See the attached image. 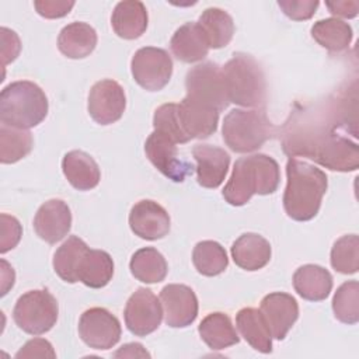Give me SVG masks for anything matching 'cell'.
Listing matches in <instances>:
<instances>
[{
    "instance_id": "13",
    "label": "cell",
    "mask_w": 359,
    "mask_h": 359,
    "mask_svg": "<svg viewBox=\"0 0 359 359\" xmlns=\"http://www.w3.org/2000/svg\"><path fill=\"white\" fill-rule=\"evenodd\" d=\"M88 114L100 125H111L119 121L126 108V97L122 86L111 79L97 81L88 94Z\"/></svg>"
},
{
    "instance_id": "36",
    "label": "cell",
    "mask_w": 359,
    "mask_h": 359,
    "mask_svg": "<svg viewBox=\"0 0 359 359\" xmlns=\"http://www.w3.org/2000/svg\"><path fill=\"white\" fill-rule=\"evenodd\" d=\"M331 265L335 271L352 275L359 269V238L356 234H346L338 238L331 250Z\"/></svg>"
},
{
    "instance_id": "5",
    "label": "cell",
    "mask_w": 359,
    "mask_h": 359,
    "mask_svg": "<svg viewBox=\"0 0 359 359\" xmlns=\"http://www.w3.org/2000/svg\"><path fill=\"white\" fill-rule=\"evenodd\" d=\"M48 98L43 90L28 80L10 83L0 94V121L4 125L29 129L48 115Z\"/></svg>"
},
{
    "instance_id": "22",
    "label": "cell",
    "mask_w": 359,
    "mask_h": 359,
    "mask_svg": "<svg viewBox=\"0 0 359 359\" xmlns=\"http://www.w3.org/2000/svg\"><path fill=\"white\" fill-rule=\"evenodd\" d=\"M62 170L69 184L79 191L95 188L101 180V171L95 160L81 150H72L62 160Z\"/></svg>"
},
{
    "instance_id": "35",
    "label": "cell",
    "mask_w": 359,
    "mask_h": 359,
    "mask_svg": "<svg viewBox=\"0 0 359 359\" xmlns=\"http://www.w3.org/2000/svg\"><path fill=\"white\" fill-rule=\"evenodd\" d=\"M332 311L338 321L356 324L359 321V283L356 280L344 282L332 297Z\"/></svg>"
},
{
    "instance_id": "23",
    "label": "cell",
    "mask_w": 359,
    "mask_h": 359,
    "mask_svg": "<svg viewBox=\"0 0 359 359\" xmlns=\"http://www.w3.org/2000/svg\"><path fill=\"white\" fill-rule=\"evenodd\" d=\"M114 32L123 39H136L142 36L147 28V10L142 1L126 0L119 1L111 17Z\"/></svg>"
},
{
    "instance_id": "6",
    "label": "cell",
    "mask_w": 359,
    "mask_h": 359,
    "mask_svg": "<svg viewBox=\"0 0 359 359\" xmlns=\"http://www.w3.org/2000/svg\"><path fill=\"white\" fill-rule=\"evenodd\" d=\"M276 126L264 109H231L223 119L222 136L236 153L255 151L276 135Z\"/></svg>"
},
{
    "instance_id": "38",
    "label": "cell",
    "mask_w": 359,
    "mask_h": 359,
    "mask_svg": "<svg viewBox=\"0 0 359 359\" xmlns=\"http://www.w3.org/2000/svg\"><path fill=\"white\" fill-rule=\"evenodd\" d=\"M0 220V252L4 254L13 250L20 243L22 236V227L14 216H10L7 213H1Z\"/></svg>"
},
{
    "instance_id": "41",
    "label": "cell",
    "mask_w": 359,
    "mask_h": 359,
    "mask_svg": "<svg viewBox=\"0 0 359 359\" xmlns=\"http://www.w3.org/2000/svg\"><path fill=\"white\" fill-rule=\"evenodd\" d=\"M56 353L49 341L43 338L29 339L17 353L15 358H55Z\"/></svg>"
},
{
    "instance_id": "10",
    "label": "cell",
    "mask_w": 359,
    "mask_h": 359,
    "mask_svg": "<svg viewBox=\"0 0 359 359\" xmlns=\"http://www.w3.org/2000/svg\"><path fill=\"white\" fill-rule=\"evenodd\" d=\"M122 328L119 320L107 309L93 307L86 310L79 321L81 341L93 348L107 351L118 344Z\"/></svg>"
},
{
    "instance_id": "11",
    "label": "cell",
    "mask_w": 359,
    "mask_h": 359,
    "mask_svg": "<svg viewBox=\"0 0 359 359\" xmlns=\"http://www.w3.org/2000/svg\"><path fill=\"white\" fill-rule=\"evenodd\" d=\"M125 324L136 337H146L154 332L163 318L161 302L146 287H139L126 302Z\"/></svg>"
},
{
    "instance_id": "18",
    "label": "cell",
    "mask_w": 359,
    "mask_h": 359,
    "mask_svg": "<svg viewBox=\"0 0 359 359\" xmlns=\"http://www.w3.org/2000/svg\"><path fill=\"white\" fill-rule=\"evenodd\" d=\"M192 156L196 161V180L203 188L215 189L226 178L230 156L223 149L213 144H195Z\"/></svg>"
},
{
    "instance_id": "44",
    "label": "cell",
    "mask_w": 359,
    "mask_h": 359,
    "mask_svg": "<svg viewBox=\"0 0 359 359\" xmlns=\"http://www.w3.org/2000/svg\"><path fill=\"white\" fill-rule=\"evenodd\" d=\"M115 358H150V353L143 348L142 344L132 342L122 345L115 353Z\"/></svg>"
},
{
    "instance_id": "2",
    "label": "cell",
    "mask_w": 359,
    "mask_h": 359,
    "mask_svg": "<svg viewBox=\"0 0 359 359\" xmlns=\"http://www.w3.org/2000/svg\"><path fill=\"white\" fill-rule=\"evenodd\" d=\"M286 178L283 192L286 215L297 222L316 217L328 187L325 172L313 164L290 157L286 163Z\"/></svg>"
},
{
    "instance_id": "40",
    "label": "cell",
    "mask_w": 359,
    "mask_h": 359,
    "mask_svg": "<svg viewBox=\"0 0 359 359\" xmlns=\"http://www.w3.org/2000/svg\"><path fill=\"white\" fill-rule=\"evenodd\" d=\"M36 13L45 18H62L74 7V1L65 0H36L34 1Z\"/></svg>"
},
{
    "instance_id": "1",
    "label": "cell",
    "mask_w": 359,
    "mask_h": 359,
    "mask_svg": "<svg viewBox=\"0 0 359 359\" xmlns=\"http://www.w3.org/2000/svg\"><path fill=\"white\" fill-rule=\"evenodd\" d=\"M356 111L349 112L348 93L320 105L294 109L280 129L283 151L307 157L332 171H355L359 167Z\"/></svg>"
},
{
    "instance_id": "26",
    "label": "cell",
    "mask_w": 359,
    "mask_h": 359,
    "mask_svg": "<svg viewBox=\"0 0 359 359\" xmlns=\"http://www.w3.org/2000/svg\"><path fill=\"white\" fill-rule=\"evenodd\" d=\"M114 275V261L107 251L88 248L77 266V282L100 289L109 283Z\"/></svg>"
},
{
    "instance_id": "34",
    "label": "cell",
    "mask_w": 359,
    "mask_h": 359,
    "mask_svg": "<svg viewBox=\"0 0 359 359\" xmlns=\"http://www.w3.org/2000/svg\"><path fill=\"white\" fill-rule=\"evenodd\" d=\"M32 135L27 129H20L1 123L0 128V161L13 164L24 158L32 149Z\"/></svg>"
},
{
    "instance_id": "4",
    "label": "cell",
    "mask_w": 359,
    "mask_h": 359,
    "mask_svg": "<svg viewBox=\"0 0 359 359\" xmlns=\"http://www.w3.org/2000/svg\"><path fill=\"white\" fill-rule=\"evenodd\" d=\"M229 102L259 108L266 101V81L259 63L247 53L237 52L222 67Z\"/></svg>"
},
{
    "instance_id": "21",
    "label": "cell",
    "mask_w": 359,
    "mask_h": 359,
    "mask_svg": "<svg viewBox=\"0 0 359 359\" xmlns=\"http://www.w3.org/2000/svg\"><path fill=\"white\" fill-rule=\"evenodd\" d=\"M172 55L184 63H195L208 56L209 43L198 22L181 25L170 41Z\"/></svg>"
},
{
    "instance_id": "43",
    "label": "cell",
    "mask_w": 359,
    "mask_h": 359,
    "mask_svg": "<svg viewBox=\"0 0 359 359\" xmlns=\"http://www.w3.org/2000/svg\"><path fill=\"white\" fill-rule=\"evenodd\" d=\"M325 6L328 7L330 13H332L334 15L338 17H344V18H353L358 14L359 10V3L355 0L351 1H327Z\"/></svg>"
},
{
    "instance_id": "7",
    "label": "cell",
    "mask_w": 359,
    "mask_h": 359,
    "mask_svg": "<svg viewBox=\"0 0 359 359\" xmlns=\"http://www.w3.org/2000/svg\"><path fill=\"white\" fill-rule=\"evenodd\" d=\"M59 306L48 290H29L18 297L13 318L20 330L31 335H42L57 321Z\"/></svg>"
},
{
    "instance_id": "45",
    "label": "cell",
    "mask_w": 359,
    "mask_h": 359,
    "mask_svg": "<svg viewBox=\"0 0 359 359\" xmlns=\"http://www.w3.org/2000/svg\"><path fill=\"white\" fill-rule=\"evenodd\" d=\"M1 294H6L7 290L14 285V271L4 259H1Z\"/></svg>"
},
{
    "instance_id": "31",
    "label": "cell",
    "mask_w": 359,
    "mask_h": 359,
    "mask_svg": "<svg viewBox=\"0 0 359 359\" xmlns=\"http://www.w3.org/2000/svg\"><path fill=\"white\" fill-rule=\"evenodd\" d=\"M313 39L330 52H342L352 42V28L348 22L335 17L320 20L311 27Z\"/></svg>"
},
{
    "instance_id": "25",
    "label": "cell",
    "mask_w": 359,
    "mask_h": 359,
    "mask_svg": "<svg viewBox=\"0 0 359 359\" xmlns=\"http://www.w3.org/2000/svg\"><path fill=\"white\" fill-rule=\"evenodd\" d=\"M97 46V32L87 22H72L62 28L57 36V48L69 59L87 57Z\"/></svg>"
},
{
    "instance_id": "9",
    "label": "cell",
    "mask_w": 359,
    "mask_h": 359,
    "mask_svg": "<svg viewBox=\"0 0 359 359\" xmlns=\"http://www.w3.org/2000/svg\"><path fill=\"white\" fill-rule=\"evenodd\" d=\"M130 70L133 80L147 91L164 88L172 74V60L167 50L154 46L140 48L135 52Z\"/></svg>"
},
{
    "instance_id": "17",
    "label": "cell",
    "mask_w": 359,
    "mask_h": 359,
    "mask_svg": "<svg viewBox=\"0 0 359 359\" xmlns=\"http://www.w3.org/2000/svg\"><path fill=\"white\" fill-rule=\"evenodd\" d=\"M72 227V213L67 203L62 199H49L39 206L34 217V230L36 236L55 244L60 241Z\"/></svg>"
},
{
    "instance_id": "37",
    "label": "cell",
    "mask_w": 359,
    "mask_h": 359,
    "mask_svg": "<svg viewBox=\"0 0 359 359\" xmlns=\"http://www.w3.org/2000/svg\"><path fill=\"white\" fill-rule=\"evenodd\" d=\"M153 126L154 130L168 136L175 143H188L189 139L184 133L180 118H178V104L168 102L160 105L154 111L153 116Z\"/></svg>"
},
{
    "instance_id": "16",
    "label": "cell",
    "mask_w": 359,
    "mask_h": 359,
    "mask_svg": "<svg viewBox=\"0 0 359 359\" xmlns=\"http://www.w3.org/2000/svg\"><path fill=\"white\" fill-rule=\"evenodd\" d=\"M130 230L143 240H158L170 231V216L167 210L154 201L136 202L129 213Z\"/></svg>"
},
{
    "instance_id": "32",
    "label": "cell",
    "mask_w": 359,
    "mask_h": 359,
    "mask_svg": "<svg viewBox=\"0 0 359 359\" xmlns=\"http://www.w3.org/2000/svg\"><path fill=\"white\" fill-rule=\"evenodd\" d=\"M88 245L77 236H70L56 250L53 255V269L56 275L69 283L77 282V266Z\"/></svg>"
},
{
    "instance_id": "24",
    "label": "cell",
    "mask_w": 359,
    "mask_h": 359,
    "mask_svg": "<svg viewBox=\"0 0 359 359\" xmlns=\"http://www.w3.org/2000/svg\"><path fill=\"white\" fill-rule=\"evenodd\" d=\"M293 287L300 297L310 302H321L328 297L332 289V276L325 268L307 264L293 273Z\"/></svg>"
},
{
    "instance_id": "33",
    "label": "cell",
    "mask_w": 359,
    "mask_h": 359,
    "mask_svg": "<svg viewBox=\"0 0 359 359\" xmlns=\"http://www.w3.org/2000/svg\"><path fill=\"white\" fill-rule=\"evenodd\" d=\"M192 262L195 269L205 276H216L229 265L226 250L213 240L199 241L192 251Z\"/></svg>"
},
{
    "instance_id": "27",
    "label": "cell",
    "mask_w": 359,
    "mask_h": 359,
    "mask_svg": "<svg viewBox=\"0 0 359 359\" xmlns=\"http://www.w3.org/2000/svg\"><path fill=\"white\" fill-rule=\"evenodd\" d=\"M236 325L241 337L258 352H272V335L261 311L254 307H244L236 316Z\"/></svg>"
},
{
    "instance_id": "39",
    "label": "cell",
    "mask_w": 359,
    "mask_h": 359,
    "mask_svg": "<svg viewBox=\"0 0 359 359\" xmlns=\"http://www.w3.org/2000/svg\"><path fill=\"white\" fill-rule=\"evenodd\" d=\"M278 6L290 20L304 21L314 15L320 3L317 0H279Z\"/></svg>"
},
{
    "instance_id": "28",
    "label": "cell",
    "mask_w": 359,
    "mask_h": 359,
    "mask_svg": "<svg viewBox=\"0 0 359 359\" xmlns=\"http://www.w3.org/2000/svg\"><path fill=\"white\" fill-rule=\"evenodd\" d=\"M198 331L202 341L213 351H220L240 342L230 317L220 311L208 314L201 321Z\"/></svg>"
},
{
    "instance_id": "3",
    "label": "cell",
    "mask_w": 359,
    "mask_h": 359,
    "mask_svg": "<svg viewBox=\"0 0 359 359\" xmlns=\"http://www.w3.org/2000/svg\"><path fill=\"white\" fill-rule=\"evenodd\" d=\"M279 164L266 154L240 157L223 188V198L233 206L245 205L252 195H269L278 189Z\"/></svg>"
},
{
    "instance_id": "15",
    "label": "cell",
    "mask_w": 359,
    "mask_h": 359,
    "mask_svg": "<svg viewBox=\"0 0 359 359\" xmlns=\"http://www.w3.org/2000/svg\"><path fill=\"white\" fill-rule=\"evenodd\" d=\"M259 311L269 327L272 338L282 341L299 317V304L292 294L273 292L261 300Z\"/></svg>"
},
{
    "instance_id": "20",
    "label": "cell",
    "mask_w": 359,
    "mask_h": 359,
    "mask_svg": "<svg viewBox=\"0 0 359 359\" xmlns=\"http://www.w3.org/2000/svg\"><path fill=\"white\" fill-rule=\"evenodd\" d=\"M231 258L237 266L245 271H258L271 259V244L257 233L241 234L231 245Z\"/></svg>"
},
{
    "instance_id": "42",
    "label": "cell",
    "mask_w": 359,
    "mask_h": 359,
    "mask_svg": "<svg viewBox=\"0 0 359 359\" xmlns=\"http://www.w3.org/2000/svg\"><path fill=\"white\" fill-rule=\"evenodd\" d=\"M0 34H1V59H3V66H6L7 63L13 62L18 56L21 50V42L18 35L6 27L0 29Z\"/></svg>"
},
{
    "instance_id": "19",
    "label": "cell",
    "mask_w": 359,
    "mask_h": 359,
    "mask_svg": "<svg viewBox=\"0 0 359 359\" xmlns=\"http://www.w3.org/2000/svg\"><path fill=\"white\" fill-rule=\"evenodd\" d=\"M219 111L188 97L178 104V118L188 139H206L217 129Z\"/></svg>"
},
{
    "instance_id": "14",
    "label": "cell",
    "mask_w": 359,
    "mask_h": 359,
    "mask_svg": "<svg viewBox=\"0 0 359 359\" xmlns=\"http://www.w3.org/2000/svg\"><path fill=\"white\" fill-rule=\"evenodd\" d=\"M160 302L164 321L172 328L191 325L198 316V299L195 292L187 285L171 283L161 289Z\"/></svg>"
},
{
    "instance_id": "30",
    "label": "cell",
    "mask_w": 359,
    "mask_h": 359,
    "mask_svg": "<svg viewBox=\"0 0 359 359\" xmlns=\"http://www.w3.org/2000/svg\"><path fill=\"white\" fill-rule=\"evenodd\" d=\"M129 269L132 275L140 282L158 283L165 279L168 265L164 255L158 250L153 247H144L132 255Z\"/></svg>"
},
{
    "instance_id": "29",
    "label": "cell",
    "mask_w": 359,
    "mask_h": 359,
    "mask_svg": "<svg viewBox=\"0 0 359 359\" xmlns=\"http://www.w3.org/2000/svg\"><path fill=\"white\" fill-rule=\"evenodd\" d=\"M198 24L206 36L209 48L213 49L227 46L234 35V22L231 15L217 7L206 8L201 14Z\"/></svg>"
},
{
    "instance_id": "8",
    "label": "cell",
    "mask_w": 359,
    "mask_h": 359,
    "mask_svg": "<svg viewBox=\"0 0 359 359\" xmlns=\"http://www.w3.org/2000/svg\"><path fill=\"white\" fill-rule=\"evenodd\" d=\"M188 98L222 112L227 108L229 98L224 90L222 67L213 62L194 66L185 76Z\"/></svg>"
},
{
    "instance_id": "12",
    "label": "cell",
    "mask_w": 359,
    "mask_h": 359,
    "mask_svg": "<svg viewBox=\"0 0 359 359\" xmlns=\"http://www.w3.org/2000/svg\"><path fill=\"white\" fill-rule=\"evenodd\" d=\"M177 143L168 136L154 130L144 143V151L150 163L167 178L174 182H182L192 174L194 165L180 158Z\"/></svg>"
}]
</instances>
